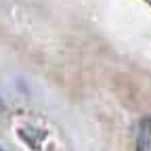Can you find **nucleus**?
Instances as JSON below:
<instances>
[{"label":"nucleus","mask_w":151,"mask_h":151,"mask_svg":"<svg viewBox=\"0 0 151 151\" xmlns=\"http://www.w3.org/2000/svg\"><path fill=\"white\" fill-rule=\"evenodd\" d=\"M151 149V141H149V118H143L139 124V132H137V151H149Z\"/></svg>","instance_id":"1"}]
</instances>
